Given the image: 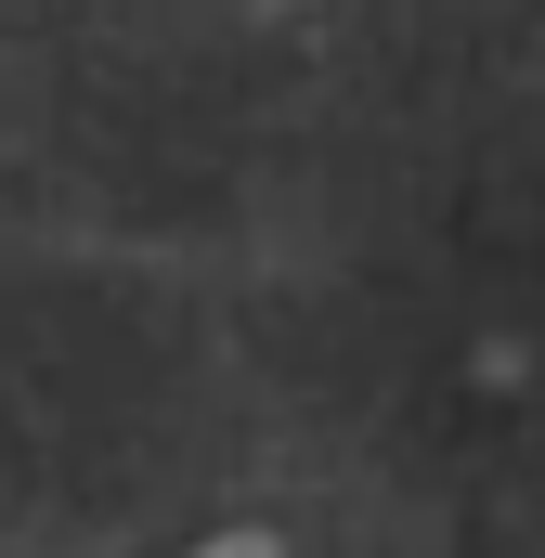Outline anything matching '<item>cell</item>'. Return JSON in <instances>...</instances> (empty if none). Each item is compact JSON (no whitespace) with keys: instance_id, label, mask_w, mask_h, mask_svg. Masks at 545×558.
Wrapping results in <instances>:
<instances>
[{"instance_id":"1","label":"cell","mask_w":545,"mask_h":558,"mask_svg":"<svg viewBox=\"0 0 545 558\" xmlns=\"http://www.w3.org/2000/svg\"><path fill=\"white\" fill-rule=\"evenodd\" d=\"M195 558H272V533H208Z\"/></svg>"}]
</instances>
